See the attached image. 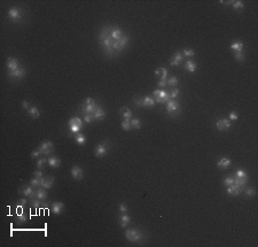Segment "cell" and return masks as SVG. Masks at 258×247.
<instances>
[{
    "label": "cell",
    "instance_id": "1",
    "mask_svg": "<svg viewBox=\"0 0 258 247\" xmlns=\"http://www.w3.org/2000/svg\"><path fill=\"white\" fill-rule=\"evenodd\" d=\"M99 43L103 51L106 53V55H108L109 58H115L116 54L112 50V44H114V39L110 36V28L109 27H104L102 30L100 31L99 35Z\"/></svg>",
    "mask_w": 258,
    "mask_h": 247
},
{
    "label": "cell",
    "instance_id": "2",
    "mask_svg": "<svg viewBox=\"0 0 258 247\" xmlns=\"http://www.w3.org/2000/svg\"><path fill=\"white\" fill-rule=\"evenodd\" d=\"M125 238L127 241L133 243V244H142L147 239L146 233L138 230V229H129L125 232Z\"/></svg>",
    "mask_w": 258,
    "mask_h": 247
},
{
    "label": "cell",
    "instance_id": "3",
    "mask_svg": "<svg viewBox=\"0 0 258 247\" xmlns=\"http://www.w3.org/2000/svg\"><path fill=\"white\" fill-rule=\"evenodd\" d=\"M165 105H166V112H168V114H169L170 116L176 117V116H178L180 114V105H179V102H178L177 100L171 99Z\"/></svg>",
    "mask_w": 258,
    "mask_h": 247
},
{
    "label": "cell",
    "instance_id": "4",
    "mask_svg": "<svg viewBox=\"0 0 258 247\" xmlns=\"http://www.w3.org/2000/svg\"><path fill=\"white\" fill-rule=\"evenodd\" d=\"M153 97L157 104H166L169 100H171L170 93L164 90H155L153 92Z\"/></svg>",
    "mask_w": 258,
    "mask_h": 247
},
{
    "label": "cell",
    "instance_id": "5",
    "mask_svg": "<svg viewBox=\"0 0 258 247\" xmlns=\"http://www.w3.org/2000/svg\"><path fill=\"white\" fill-rule=\"evenodd\" d=\"M7 17L9 19V20L14 21V22H18V21L22 20V17H23L22 10L17 7L9 8L8 12H7Z\"/></svg>",
    "mask_w": 258,
    "mask_h": 247
},
{
    "label": "cell",
    "instance_id": "6",
    "mask_svg": "<svg viewBox=\"0 0 258 247\" xmlns=\"http://www.w3.org/2000/svg\"><path fill=\"white\" fill-rule=\"evenodd\" d=\"M108 152H109V144L108 142H102L95 147L94 154L96 157H103L108 154Z\"/></svg>",
    "mask_w": 258,
    "mask_h": 247
},
{
    "label": "cell",
    "instance_id": "7",
    "mask_svg": "<svg viewBox=\"0 0 258 247\" xmlns=\"http://www.w3.org/2000/svg\"><path fill=\"white\" fill-rule=\"evenodd\" d=\"M18 192H20L23 197H25V198H31V199H33V198H36L37 190H35V187H32L31 185H24L21 190H18Z\"/></svg>",
    "mask_w": 258,
    "mask_h": 247
},
{
    "label": "cell",
    "instance_id": "8",
    "mask_svg": "<svg viewBox=\"0 0 258 247\" xmlns=\"http://www.w3.org/2000/svg\"><path fill=\"white\" fill-rule=\"evenodd\" d=\"M39 148L41 151L43 155L47 157V155H51L52 153H53V151H54V145H53V142H50V140H45V142H43L40 144Z\"/></svg>",
    "mask_w": 258,
    "mask_h": 247
},
{
    "label": "cell",
    "instance_id": "9",
    "mask_svg": "<svg viewBox=\"0 0 258 247\" xmlns=\"http://www.w3.org/2000/svg\"><path fill=\"white\" fill-rule=\"evenodd\" d=\"M99 107H100V106L98 105L95 102V100H94V101L91 102V104H84L83 108H81V112H83L84 115H93L94 112H95Z\"/></svg>",
    "mask_w": 258,
    "mask_h": 247
},
{
    "label": "cell",
    "instance_id": "10",
    "mask_svg": "<svg viewBox=\"0 0 258 247\" xmlns=\"http://www.w3.org/2000/svg\"><path fill=\"white\" fill-rule=\"evenodd\" d=\"M25 74H27L25 69H24V67L21 66L18 69H16L15 71H8V77H9V78H16V79L21 81V79L24 78Z\"/></svg>",
    "mask_w": 258,
    "mask_h": 247
},
{
    "label": "cell",
    "instance_id": "11",
    "mask_svg": "<svg viewBox=\"0 0 258 247\" xmlns=\"http://www.w3.org/2000/svg\"><path fill=\"white\" fill-rule=\"evenodd\" d=\"M70 174H71V176H72V178L75 180H81L84 178V175H85L84 170L78 165H74L71 168V170H70Z\"/></svg>",
    "mask_w": 258,
    "mask_h": 247
},
{
    "label": "cell",
    "instance_id": "12",
    "mask_svg": "<svg viewBox=\"0 0 258 247\" xmlns=\"http://www.w3.org/2000/svg\"><path fill=\"white\" fill-rule=\"evenodd\" d=\"M232 124H231V121L228 119H221V120H218L216 122V128L219 130V131H227L228 129H231Z\"/></svg>",
    "mask_w": 258,
    "mask_h": 247
},
{
    "label": "cell",
    "instance_id": "13",
    "mask_svg": "<svg viewBox=\"0 0 258 247\" xmlns=\"http://www.w3.org/2000/svg\"><path fill=\"white\" fill-rule=\"evenodd\" d=\"M184 60H185V58H184V55H183V53L177 52L172 58H171L170 65H171L172 67H178V66H180V65L184 62Z\"/></svg>",
    "mask_w": 258,
    "mask_h": 247
},
{
    "label": "cell",
    "instance_id": "14",
    "mask_svg": "<svg viewBox=\"0 0 258 247\" xmlns=\"http://www.w3.org/2000/svg\"><path fill=\"white\" fill-rule=\"evenodd\" d=\"M6 67H7L8 71H15L16 69H18L21 66L18 65L17 59H15V58H8L7 61H6Z\"/></svg>",
    "mask_w": 258,
    "mask_h": 247
},
{
    "label": "cell",
    "instance_id": "15",
    "mask_svg": "<svg viewBox=\"0 0 258 247\" xmlns=\"http://www.w3.org/2000/svg\"><path fill=\"white\" fill-rule=\"evenodd\" d=\"M51 207H52V211H53L55 215H60V214L64 210V205H63V202H61V201L53 202L51 205Z\"/></svg>",
    "mask_w": 258,
    "mask_h": 247
},
{
    "label": "cell",
    "instance_id": "16",
    "mask_svg": "<svg viewBox=\"0 0 258 247\" xmlns=\"http://www.w3.org/2000/svg\"><path fill=\"white\" fill-rule=\"evenodd\" d=\"M123 35H124V33H123V30H122L120 28H118V27H112V28H110V36L114 40L120 39Z\"/></svg>",
    "mask_w": 258,
    "mask_h": 247
},
{
    "label": "cell",
    "instance_id": "17",
    "mask_svg": "<svg viewBox=\"0 0 258 247\" xmlns=\"http://www.w3.org/2000/svg\"><path fill=\"white\" fill-rule=\"evenodd\" d=\"M156 104L154 97H150V96H146V97L142 98V107H146V108H153Z\"/></svg>",
    "mask_w": 258,
    "mask_h": 247
},
{
    "label": "cell",
    "instance_id": "18",
    "mask_svg": "<svg viewBox=\"0 0 258 247\" xmlns=\"http://www.w3.org/2000/svg\"><path fill=\"white\" fill-rule=\"evenodd\" d=\"M231 165H232V161L228 157H221L220 160L217 162V167L219 169H228Z\"/></svg>",
    "mask_w": 258,
    "mask_h": 247
},
{
    "label": "cell",
    "instance_id": "19",
    "mask_svg": "<svg viewBox=\"0 0 258 247\" xmlns=\"http://www.w3.org/2000/svg\"><path fill=\"white\" fill-rule=\"evenodd\" d=\"M130 222H131V217H130V215H127L126 213L122 214L119 216V225H120V228L127 226V225L130 224Z\"/></svg>",
    "mask_w": 258,
    "mask_h": 247
},
{
    "label": "cell",
    "instance_id": "20",
    "mask_svg": "<svg viewBox=\"0 0 258 247\" xmlns=\"http://www.w3.org/2000/svg\"><path fill=\"white\" fill-rule=\"evenodd\" d=\"M197 69V65L192 60H187L185 62V70L188 73H195Z\"/></svg>",
    "mask_w": 258,
    "mask_h": 247
},
{
    "label": "cell",
    "instance_id": "21",
    "mask_svg": "<svg viewBox=\"0 0 258 247\" xmlns=\"http://www.w3.org/2000/svg\"><path fill=\"white\" fill-rule=\"evenodd\" d=\"M92 116H93V120L102 121V120H104V117H106V112H104V109H102L101 107H99Z\"/></svg>",
    "mask_w": 258,
    "mask_h": 247
},
{
    "label": "cell",
    "instance_id": "22",
    "mask_svg": "<svg viewBox=\"0 0 258 247\" xmlns=\"http://www.w3.org/2000/svg\"><path fill=\"white\" fill-rule=\"evenodd\" d=\"M47 163L53 168H59L61 165V160L58 157H50L47 159Z\"/></svg>",
    "mask_w": 258,
    "mask_h": 247
},
{
    "label": "cell",
    "instance_id": "23",
    "mask_svg": "<svg viewBox=\"0 0 258 247\" xmlns=\"http://www.w3.org/2000/svg\"><path fill=\"white\" fill-rule=\"evenodd\" d=\"M119 114H120V116H123L124 119H131V116H132V111L129 108V107H126V106H123L120 109H119Z\"/></svg>",
    "mask_w": 258,
    "mask_h": 247
},
{
    "label": "cell",
    "instance_id": "24",
    "mask_svg": "<svg viewBox=\"0 0 258 247\" xmlns=\"http://www.w3.org/2000/svg\"><path fill=\"white\" fill-rule=\"evenodd\" d=\"M240 193H241V191H240V188L236 186L235 184H232V185L227 186V194L228 195H234V197H236V195H239Z\"/></svg>",
    "mask_w": 258,
    "mask_h": 247
},
{
    "label": "cell",
    "instance_id": "25",
    "mask_svg": "<svg viewBox=\"0 0 258 247\" xmlns=\"http://www.w3.org/2000/svg\"><path fill=\"white\" fill-rule=\"evenodd\" d=\"M229 48H231L232 51H234V52H242V50H243V43H242L241 40H236V42H234L232 45L229 46Z\"/></svg>",
    "mask_w": 258,
    "mask_h": 247
},
{
    "label": "cell",
    "instance_id": "26",
    "mask_svg": "<svg viewBox=\"0 0 258 247\" xmlns=\"http://www.w3.org/2000/svg\"><path fill=\"white\" fill-rule=\"evenodd\" d=\"M36 198H37V199H39L40 201L47 200V192H46V188H44V187H41V188H37Z\"/></svg>",
    "mask_w": 258,
    "mask_h": 247
},
{
    "label": "cell",
    "instance_id": "27",
    "mask_svg": "<svg viewBox=\"0 0 258 247\" xmlns=\"http://www.w3.org/2000/svg\"><path fill=\"white\" fill-rule=\"evenodd\" d=\"M28 115H29L30 117H32V119H38L40 116V111L38 109L37 107L31 106L30 109L28 111Z\"/></svg>",
    "mask_w": 258,
    "mask_h": 247
},
{
    "label": "cell",
    "instance_id": "28",
    "mask_svg": "<svg viewBox=\"0 0 258 247\" xmlns=\"http://www.w3.org/2000/svg\"><path fill=\"white\" fill-rule=\"evenodd\" d=\"M233 177L234 178H239V180H248V174L244 171L243 169H237Z\"/></svg>",
    "mask_w": 258,
    "mask_h": 247
},
{
    "label": "cell",
    "instance_id": "29",
    "mask_svg": "<svg viewBox=\"0 0 258 247\" xmlns=\"http://www.w3.org/2000/svg\"><path fill=\"white\" fill-rule=\"evenodd\" d=\"M183 55H184V58L192 59V58L195 56V51L193 48H184L183 50Z\"/></svg>",
    "mask_w": 258,
    "mask_h": 247
},
{
    "label": "cell",
    "instance_id": "30",
    "mask_svg": "<svg viewBox=\"0 0 258 247\" xmlns=\"http://www.w3.org/2000/svg\"><path fill=\"white\" fill-rule=\"evenodd\" d=\"M75 140L78 145H85L86 144V137L81 134H76L75 135Z\"/></svg>",
    "mask_w": 258,
    "mask_h": 247
},
{
    "label": "cell",
    "instance_id": "31",
    "mask_svg": "<svg viewBox=\"0 0 258 247\" xmlns=\"http://www.w3.org/2000/svg\"><path fill=\"white\" fill-rule=\"evenodd\" d=\"M69 125H78V127L83 128L84 127V123H83V121L79 117H72V119L69 120Z\"/></svg>",
    "mask_w": 258,
    "mask_h": 247
},
{
    "label": "cell",
    "instance_id": "32",
    "mask_svg": "<svg viewBox=\"0 0 258 247\" xmlns=\"http://www.w3.org/2000/svg\"><path fill=\"white\" fill-rule=\"evenodd\" d=\"M178 83H179V79H178V77H176V76H172V77H170L169 79L166 81L168 86H171V88H177Z\"/></svg>",
    "mask_w": 258,
    "mask_h": 247
},
{
    "label": "cell",
    "instance_id": "33",
    "mask_svg": "<svg viewBox=\"0 0 258 247\" xmlns=\"http://www.w3.org/2000/svg\"><path fill=\"white\" fill-rule=\"evenodd\" d=\"M231 5H232V7L234 8L235 10H240V9H243V8H244L243 1H240V0H236V1H231Z\"/></svg>",
    "mask_w": 258,
    "mask_h": 247
},
{
    "label": "cell",
    "instance_id": "34",
    "mask_svg": "<svg viewBox=\"0 0 258 247\" xmlns=\"http://www.w3.org/2000/svg\"><path fill=\"white\" fill-rule=\"evenodd\" d=\"M53 184H54V177H46V180H45L44 184H43L41 187L50 190V188L53 186Z\"/></svg>",
    "mask_w": 258,
    "mask_h": 247
},
{
    "label": "cell",
    "instance_id": "35",
    "mask_svg": "<svg viewBox=\"0 0 258 247\" xmlns=\"http://www.w3.org/2000/svg\"><path fill=\"white\" fill-rule=\"evenodd\" d=\"M120 125H122V129L125 130V131H129V130L132 129V127H131V120H129V119H124V120L122 121Z\"/></svg>",
    "mask_w": 258,
    "mask_h": 247
},
{
    "label": "cell",
    "instance_id": "36",
    "mask_svg": "<svg viewBox=\"0 0 258 247\" xmlns=\"http://www.w3.org/2000/svg\"><path fill=\"white\" fill-rule=\"evenodd\" d=\"M30 185L35 188H38V187H41V182H40V178H37V177H33L32 180H30Z\"/></svg>",
    "mask_w": 258,
    "mask_h": 247
},
{
    "label": "cell",
    "instance_id": "37",
    "mask_svg": "<svg viewBox=\"0 0 258 247\" xmlns=\"http://www.w3.org/2000/svg\"><path fill=\"white\" fill-rule=\"evenodd\" d=\"M244 192H245V194L248 195L249 198H254L255 195H256V190H255V187H245V190H244Z\"/></svg>",
    "mask_w": 258,
    "mask_h": 247
},
{
    "label": "cell",
    "instance_id": "38",
    "mask_svg": "<svg viewBox=\"0 0 258 247\" xmlns=\"http://www.w3.org/2000/svg\"><path fill=\"white\" fill-rule=\"evenodd\" d=\"M131 127L133 129H140L141 128V121L139 119H132L131 120Z\"/></svg>",
    "mask_w": 258,
    "mask_h": 247
},
{
    "label": "cell",
    "instance_id": "39",
    "mask_svg": "<svg viewBox=\"0 0 258 247\" xmlns=\"http://www.w3.org/2000/svg\"><path fill=\"white\" fill-rule=\"evenodd\" d=\"M234 58H235V60L239 61V62H243L244 59H245L243 52H235L234 53Z\"/></svg>",
    "mask_w": 258,
    "mask_h": 247
},
{
    "label": "cell",
    "instance_id": "40",
    "mask_svg": "<svg viewBox=\"0 0 258 247\" xmlns=\"http://www.w3.org/2000/svg\"><path fill=\"white\" fill-rule=\"evenodd\" d=\"M232 184H234V177L233 176H227V177H225V180H224V185L227 187L229 185H232Z\"/></svg>",
    "mask_w": 258,
    "mask_h": 247
},
{
    "label": "cell",
    "instance_id": "41",
    "mask_svg": "<svg viewBox=\"0 0 258 247\" xmlns=\"http://www.w3.org/2000/svg\"><path fill=\"white\" fill-rule=\"evenodd\" d=\"M28 221V216L24 214V213H21L17 215V222L18 223H25Z\"/></svg>",
    "mask_w": 258,
    "mask_h": 247
},
{
    "label": "cell",
    "instance_id": "42",
    "mask_svg": "<svg viewBox=\"0 0 258 247\" xmlns=\"http://www.w3.org/2000/svg\"><path fill=\"white\" fill-rule=\"evenodd\" d=\"M160 70H161V75H160V79H163V81H166V76H168V70H166V68L161 67V68H160Z\"/></svg>",
    "mask_w": 258,
    "mask_h": 247
},
{
    "label": "cell",
    "instance_id": "43",
    "mask_svg": "<svg viewBox=\"0 0 258 247\" xmlns=\"http://www.w3.org/2000/svg\"><path fill=\"white\" fill-rule=\"evenodd\" d=\"M30 203H31V206H32L33 208H38V207H40V206H41V201H40L39 199H37V198H36V199H35V198H33V199H31Z\"/></svg>",
    "mask_w": 258,
    "mask_h": 247
},
{
    "label": "cell",
    "instance_id": "44",
    "mask_svg": "<svg viewBox=\"0 0 258 247\" xmlns=\"http://www.w3.org/2000/svg\"><path fill=\"white\" fill-rule=\"evenodd\" d=\"M179 93H180V91L178 90L177 88H173V90L170 92V97H171V99H176L179 97Z\"/></svg>",
    "mask_w": 258,
    "mask_h": 247
},
{
    "label": "cell",
    "instance_id": "45",
    "mask_svg": "<svg viewBox=\"0 0 258 247\" xmlns=\"http://www.w3.org/2000/svg\"><path fill=\"white\" fill-rule=\"evenodd\" d=\"M41 154H43L41 151L38 147V148H36V150H33L31 152V157H32V159H37V157H39V155H41Z\"/></svg>",
    "mask_w": 258,
    "mask_h": 247
},
{
    "label": "cell",
    "instance_id": "46",
    "mask_svg": "<svg viewBox=\"0 0 258 247\" xmlns=\"http://www.w3.org/2000/svg\"><path fill=\"white\" fill-rule=\"evenodd\" d=\"M118 209H119V211H120L122 214H124V213H127L129 208H127V205H126V203L122 202V203H119V206H118Z\"/></svg>",
    "mask_w": 258,
    "mask_h": 247
},
{
    "label": "cell",
    "instance_id": "47",
    "mask_svg": "<svg viewBox=\"0 0 258 247\" xmlns=\"http://www.w3.org/2000/svg\"><path fill=\"white\" fill-rule=\"evenodd\" d=\"M69 129H70V132L71 134H79V131H81V127H78V125H69Z\"/></svg>",
    "mask_w": 258,
    "mask_h": 247
},
{
    "label": "cell",
    "instance_id": "48",
    "mask_svg": "<svg viewBox=\"0 0 258 247\" xmlns=\"http://www.w3.org/2000/svg\"><path fill=\"white\" fill-rule=\"evenodd\" d=\"M46 162H47V159H45V157L44 159H39L37 161V168L38 169H43V168H44V165Z\"/></svg>",
    "mask_w": 258,
    "mask_h": 247
},
{
    "label": "cell",
    "instance_id": "49",
    "mask_svg": "<svg viewBox=\"0 0 258 247\" xmlns=\"http://www.w3.org/2000/svg\"><path fill=\"white\" fill-rule=\"evenodd\" d=\"M237 119H239V115H237V113L234 112V111H233V112H231L228 114V120L229 121H236Z\"/></svg>",
    "mask_w": 258,
    "mask_h": 247
},
{
    "label": "cell",
    "instance_id": "50",
    "mask_svg": "<svg viewBox=\"0 0 258 247\" xmlns=\"http://www.w3.org/2000/svg\"><path fill=\"white\" fill-rule=\"evenodd\" d=\"M25 205H27V199H24V198L17 200V202H16V207H20V208H23Z\"/></svg>",
    "mask_w": 258,
    "mask_h": 247
},
{
    "label": "cell",
    "instance_id": "51",
    "mask_svg": "<svg viewBox=\"0 0 258 247\" xmlns=\"http://www.w3.org/2000/svg\"><path fill=\"white\" fill-rule=\"evenodd\" d=\"M134 104H135V106H138V107H142V98H138V97H135L134 98Z\"/></svg>",
    "mask_w": 258,
    "mask_h": 247
},
{
    "label": "cell",
    "instance_id": "52",
    "mask_svg": "<svg viewBox=\"0 0 258 247\" xmlns=\"http://www.w3.org/2000/svg\"><path fill=\"white\" fill-rule=\"evenodd\" d=\"M93 121V116L92 115H84V122L85 123H91Z\"/></svg>",
    "mask_w": 258,
    "mask_h": 247
},
{
    "label": "cell",
    "instance_id": "53",
    "mask_svg": "<svg viewBox=\"0 0 258 247\" xmlns=\"http://www.w3.org/2000/svg\"><path fill=\"white\" fill-rule=\"evenodd\" d=\"M22 107L24 108V109H27V111H29L30 109V102L29 101H27V100H24V101H22Z\"/></svg>",
    "mask_w": 258,
    "mask_h": 247
},
{
    "label": "cell",
    "instance_id": "54",
    "mask_svg": "<svg viewBox=\"0 0 258 247\" xmlns=\"http://www.w3.org/2000/svg\"><path fill=\"white\" fill-rule=\"evenodd\" d=\"M168 84H166V81H163V79H160V82L157 83V86L158 88H165Z\"/></svg>",
    "mask_w": 258,
    "mask_h": 247
},
{
    "label": "cell",
    "instance_id": "55",
    "mask_svg": "<svg viewBox=\"0 0 258 247\" xmlns=\"http://www.w3.org/2000/svg\"><path fill=\"white\" fill-rule=\"evenodd\" d=\"M33 175H35V177H37V178H43V177H44V176H43V172L40 171V170H36Z\"/></svg>",
    "mask_w": 258,
    "mask_h": 247
},
{
    "label": "cell",
    "instance_id": "56",
    "mask_svg": "<svg viewBox=\"0 0 258 247\" xmlns=\"http://www.w3.org/2000/svg\"><path fill=\"white\" fill-rule=\"evenodd\" d=\"M41 207H43V208H47V207H50V201H48V200H44V201H41Z\"/></svg>",
    "mask_w": 258,
    "mask_h": 247
},
{
    "label": "cell",
    "instance_id": "57",
    "mask_svg": "<svg viewBox=\"0 0 258 247\" xmlns=\"http://www.w3.org/2000/svg\"><path fill=\"white\" fill-rule=\"evenodd\" d=\"M155 75H156V76H158V77H160V75H161V70H160V68L155 70Z\"/></svg>",
    "mask_w": 258,
    "mask_h": 247
}]
</instances>
